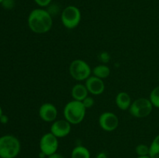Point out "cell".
Segmentation results:
<instances>
[{
    "instance_id": "18",
    "label": "cell",
    "mask_w": 159,
    "mask_h": 158,
    "mask_svg": "<svg viewBox=\"0 0 159 158\" xmlns=\"http://www.w3.org/2000/svg\"><path fill=\"white\" fill-rule=\"evenodd\" d=\"M150 148L146 144H139L135 148V152L138 156H148Z\"/></svg>"
},
{
    "instance_id": "22",
    "label": "cell",
    "mask_w": 159,
    "mask_h": 158,
    "mask_svg": "<svg viewBox=\"0 0 159 158\" xmlns=\"http://www.w3.org/2000/svg\"><path fill=\"white\" fill-rule=\"evenodd\" d=\"M40 8H46L51 3L52 0H34Z\"/></svg>"
},
{
    "instance_id": "21",
    "label": "cell",
    "mask_w": 159,
    "mask_h": 158,
    "mask_svg": "<svg viewBox=\"0 0 159 158\" xmlns=\"http://www.w3.org/2000/svg\"><path fill=\"white\" fill-rule=\"evenodd\" d=\"M1 5L6 9H12L15 6V0H3Z\"/></svg>"
},
{
    "instance_id": "3",
    "label": "cell",
    "mask_w": 159,
    "mask_h": 158,
    "mask_svg": "<svg viewBox=\"0 0 159 158\" xmlns=\"http://www.w3.org/2000/svg\"><path fill=\"white\" fill-rule=\"evenodd\" d=\"M21 144L12 135H4L0 137V158H15L20 153Z\"/></svg>"
},
{
    "instance_id": "28",
    "label": "cell",
    "mask_w": 159,
    "mask_h": 158,
    "mask_svg": "<svg viewBox=\"0 0 159 158\" xmlns=\"http://www.w3.org/2000/svg\"><path fill=\"white\" fill-rule=\"evenodd\" d=\"M2 115H3V113H2V109L1 106H0V117H1V116H2Z\"/></svg>"
},
{
    "instance_id": "6",
    "label": "cell",
    "mask_w": 159,
    "mask_h": 158,
    "mask_svg": "<svg viewBox=\"0 0 159 158\" xmlns=\"http://www.w3.org/2000/svg\"><path fill=\"white\" fill-rule=\"evenodd\" d=\"M153 105L150 99L147 98H139L134 101L129 108V112L135 118H145L152 113Z\"/></svg>"
},
{
    "instance_id": "26",
    "label": "cell",
    "mask_w": 159,
    "mask_h": 158,
    "mask_svg": "<svg viewBox=\"0 0 159 158\" xmlns=\"http://www.w3.org/2000/svg\"><path fill=\"white\" fill-rule=\"evenodd\" d=\"M96 158H107V154L105 152H99V153H97Z\"/></svg>"
},
{
    "instance_id": "11",
    "label": "cell",
    "mask_w": 159,
    "mask_h": 158,
    "mask_svg": "<svg viewBox=\"0 0 159 158\" xmlns=\"http://www.w3.org/2000/svg\"><path fill=\"white\" fill-rule=\"evenodd\" d=\"M85 87L89 93L93 95H99L105 91V83L103 80L96 76H90L85 80Z\"/></svg>"
},
{
    "instance_id": "12",
    "label": "cell",
    "mask_w": 159,
    "mask_h": 158,
    "mask_svg": "<svg viewBox=\"0 0 159 158\" xmlns=\"http://www.w3.org/2000/svg\"><path fill=\"white\" fill-rule=\"evenodd\" d=\"M115 102H116V106L123 111L128 110L132 103L130 94L124 91H120L116 94Z\"/></svg>"
},
{
    "instance_id": "14",
    "label": "cell",
    "mask_w": 159,
    "mask_h": 158,
    "mask_svg": "<svg viewBox=\"0 0 159 158\" xmlns=\"http://www.w3.org/2000/svg\"><path fill=\"white\" fill-rule=\"evenodd\" d=\"M71 158H91V154L88 148L82 145H79L71 150Z\"/></svg>"
},
{
    "instance_id": "17",
    "label": "cell",
    "mask_w": 159,
    "mask_h": 158,
    "mask_svg": "<svg viewBox=\"0 0 159 158\" xmlns=\"http://www.w3.org/2000/svg\"><path fill=\"white\" fill-rule=\"evenodd\" d=\"M149 99L154 107L159 108V85L151 91Z\"/></svg>"
},
{
    "instance_id": "5",
    "label": "cell",
    "mask_w": 159,
    "mask_h": 158,
    "mask_svg": "<svg viewBox=\"0 0 159 158\" xmlns=\"http://www.w3.org/2000/svg\"><path fill=\"white\" fill-rule=\"evenodd\" d=\"M92 69L86 61L81 59L74 60L69 66L70 75L78 81H85L91 76Z\"/></svg>"
},
{
    "instance_id": "24",
    "label": "cell",
    "mask_w": 159,
    "mask_h": 158,
    "mask_svg": "<svg viewBox=\"0 0 159 158\" xmlns=\"http://www.w3.org/2000/svg\"><path fill=\"white\" fill-rule=\"evenodd\" d=\"M8 122H9V118H8V116H6V115L3 114L2 116L0 117V122L2 124H6Z\"/></svg>"
},
{
    "instance_id": "19",
    "label": "cell",
    "mask_w": 159,
    "mask_h": 158,
    "mask_svg": "<svg viewBox=\"0 0 159 158\" xmlns=\"http://www.w3.org/2000/svg\"><path fill=\"white\" fill-rule=\"evenodd\" d=\"M47 8H48L47 10H48V12L51 14V15L52 17L54 16V15H57V14L59 13V12H60L59 6H57V4H51V3Z\"/></svg>"
},
{
    "instance_id": "15",
    "label": "cell",
    "mask_w": 159,
    "mask_h": 158,
    "mask_svg": "<svg viewBox=\"0 0 159 158\" xmlns=\"http://www.w3.org/2000/svg\"><path fill=\"white\" fill-rule=\"evenodd\" d=\"M92 72H93V75L103 80L110 76V68L106 64H99L95 67Z\"/></svg>"
},
{
    "instance_id": "8",
    "label": "cell",
    "mask_w": 159,
    "mask_h": 158,
    "mask_svg": "<svg viewBox=\"0 0 159 158\" xmlns=\"http://www.w3.org/2000/svg\"><path fill=\"white\" fill-rule=\"evenodd\" d=\"M99 125L102 130L106 132H113L119 125V119L115 113L105 112L99 117Z\"/></svg>"
},
{
    "instance_id": "4",
    "label": "cell",
    "mask_w": 159,
    "mask_h": 158,
    "mask_svg": "<svg viewBox=\"0 0 159 158\" xmlns=\"http://www.w3.org/2000/svg\"><path fill=\"white\" fill-rule=\"evenodd\" d=\"M82 20L80 9L75 6H68L62 10L61 20L66 29H73L77 27Z\"/></svg>"
},
{
    "instance_id": "27",
    "label": "cell",
    "mask_w": 159,
    "mask_h": 158,
    "mask_svg": "<svg viewBox=\"0 0 159 158\" xmlns=\"http://www.w3.org/2000/svg\"><path fill=\"white\" fill-rule=\"evenodd\" d=\"M137 158H151L150 156H138Z\"/></svg>"
},
{
    "instance_id": "25",
    "label": "cell",
    "mask_w": 159,
    "mask_h": 158,
    "mask_svg": "<svg viewBox=\"0 0 159 158\" xmlns=\"http://www.w3.org/2000/svg\"><path fill=\"white\" fill-rule=\"evenodd\" d=\"M47 158H65V157H64L63 155H61V153L56 152V153H53V154L48 156Z\"/></svg>"
},
{
    "instance_id": "30",
    "label": "cell",
    "mask_w": 159,
    "mask_h": 158,
    "mask_svg": "<svg viewBox=\"0 0 159 158\" xmlns=\"http://www.w3.org/2000/svg\"><path fill=\"white\" fill-rule=\"evenodd\" d=\"M158 80H159V74H158Z\"/></svg>"
},
{
    "instance_id": "29",
    "label": "cell",
    "mask_w": 159,
    "mask_h": 158,
    "mask_svg": "<svg viewBox=\"0 0 159 158\" xmlns=\"http://www.w3.org/2000/svg\"><path fill=\"white\" fill-rule=\"evenodd\" d=\"M2 1H3V0H0V4H1L2 2Z\"/></svg>"
},
{
    "instance_id": "13",
    "label": "cell",
    "mask_w": 159,
    "mask_h": 158,
    "mask_svg": "<svg viewBox=\"0 0 159 158\" xmlns=\"http://www.w3.org/2000/svg\"><path fill=\"white\" fill-rule=\"evenodd\" d=\"M71 97L73 100L82 102L86 97H88L89 91L85 85L82 84H76L72 87L71 91Z\"/></svg>"
},
{
    "instance_id": "23",
    "label": "cell",
    "mask_w": 159,
    "mask_h": 158,
    "mask_svg": "<svg viewBox=\"0 0 159 158\" xmlns=\"http://www.w3.org/2000/svg\"><path fill=\"white\" fill-rule=\"evenodd\" d=\"M99 59L101 60V61H102L103 63H107L109 62L110 59V54L107 52H102L100 54H99Z\"/></svg>"
},
{
    "instance_id": "9",
    "label": "cell",
    "mask_w": 159,
    "mask_h": 158,
    "mask_svg": "<svg viewBox=\"0 0 159 158\" xmlns=\"http://www.w3.org/2000/svg\"><path fill=\"white\" fill-rule=\"evenodd\" d=\"M71 124L66 119H58L52 122L51 125V133L57 138H64L70 134Z\"/></svg>"
},
{
    "instance_id": "10",
    "label": "cell",
    "mask_w": 159,
    "mask_h": 158,
    "mask_svg": "<svg viewBox=\"0 0 159 158\" xmlns=\"http://www.w3.org/2000/svg\"><path fill=\"white\" fill-rule=\"evenodd\" d=\"M39 116L46 122H53L57 116V109L55 105L50 102H45L39 108Z\"/></svg>"
},
{
    "instance_id": "7",
    "label": "cell",
    "mask_w": 159,
    "mask_h": 158,
    "mask_svg": "<svg viewBox=\"0 0 159 158\" xmlns=\"http://www.w3.org/2000/svg\"><path fill=\"white\" fill-rule=\"evenodd\" d=\"M58 138L56 137L51 132L43 134L40 138L39 143L40 152L46 155L47 157L56 153L58 149Z\"/></svg>"
},
{
    "instance_id": "20",
    "label": "cell",
    "mask_w": 159,
    "mask_h": 158,
    "mask_svg": "<svg viewBox=\"0 0 159 158\" xmlns=\"http://www.w3.org/2000/svg\"><path fill=\"white\" fill-rule=\"evenodd\" d=\"M82 102V104L84 105V106L85 107V108H86V109L87 108H92V107H93L95 104L94 99H93L92 97H90V96H88V97L85 98V99H84Z\"/></svg>"
},
{
    "instance_id": "1",
    "label": "cell",
    "mask_w": 159,
    "mask_h": 158,
    "mask_svg": "<svg viewBox=\"0 0 159 158\" xmlns=\"http://www.w3.org/2000/svg\"><path fill=\"white\" fill-rule=\"evenodd\" d=\"M27 24L32 32L43 34L49 32L53 26V17L43 8L34 9L30 12Z\"/></svg>"
},
{
    "instance_id": "16",
    "label": "cell",
    "mask_w": 159,
    "mask_h": 158,
    "mask_svg": "<svg viewBox=\"0 0 159 158\" xmlns=\"http://www.w3.org/2000/svg\"><path fill=\"white\" fill-rule=\"evenodd\" d=\"M150 151L149 156L151 158H159V134L155 137L151 145L149 146Z\"/></svg>"
},
{
    "instance_id": "2",
    "label": "cell",
    "mask_w": 159,
    "mask_h": 158,
    "mask_svg": "<svg viewBox=\"0 0 159 158\" xmlns=\"http://www.w3.org/2000/svg\"><path fill=\"white\" fill-rule=\"evenodd\" d=\"M63 114L65 119L71 125H78L85 119L86 108L82 102L72 100L65 105Z\"/></svg>"
}]
</instances>
